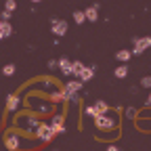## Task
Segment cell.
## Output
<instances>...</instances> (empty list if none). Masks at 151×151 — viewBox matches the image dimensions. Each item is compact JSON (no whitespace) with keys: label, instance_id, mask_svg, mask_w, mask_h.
<instances>
[{"label":"cell","instance_id":"30","mask_svg":"<svg viewBox=\"0 0 151 151\" xmlns=\"http://www.w3.org/2000/svg\"><path fill=\"white\" fill-rule=\"evenodd\" d=\"M32 2H34V4H38V2H42V0H32Z\"/></svg>","mask_w":151,"mask_h":151},{"label":"cell","instance_id":"5","mask_svg":"<svg viewBox=\"0 0 151 151\" xmlns=\"http://www.w3.org/2000/svg\"><path fill=\"white\" fill-rule=\"evenodd\" d=\"M132 42H134V48H132L130 52L139 57V55H143L147 48H151V36H137Z\"/></svg>","mask_w":151,"mask_h":151},{"label":"cell","instance_id":"2","mask_svg":"<svg viewBox=\"0 0 151 151\" xmlns=\"http://www.w3.org/2000/svg\"><path fill=\"white\" fill-rule=\"evenodd\" d=\"M4 145L9 151H21L23 149V134H17L15 130L4 132Z\"/></svg>","mask_w":151,"mask_h":151},{"label":"cell","instance_id":"18","mask_svg":"<svg viewBox=\"0 0 151 151\" xmlns=\"http://www.w3.org/2000/svg\"><path fill=\"white\" fill-rule=\"evenodd\" d=\"M71 17H73V21L78 23V25H82V23L86 21V17H84V11H73V15H71Z\"/></svg>","mask_w":151,"mask_h":151},{"label":"cell","instance_id":"23","mask_svg":"<svg viewBox=\"0 0 151 151\" xmlns=\"http://www.w3.org/2000/svg\"><path fill=\"white\" fill-rule=\"evenodd\" d=\"M139 84H141V88H147V90H151V76H143Z\"/></svg>","mask_w":151,"mask_h":151},{"label":"cell","instance_id":"6","mask_svg":"<svg viewBox=\"0 0 151 151\" xmlns=\"http://www.w3.org/2000/svg\"><path fill=\"white\" fill-rule=\"evenodd\" d=\"M67 21H63V19H59V17H50V34H55L57 38H61V36H65L67 34Z\"/></svg>","mask_w":151,"mask_h":151},{"label":"cell","instance_id":"15","mask_svg":"<svg viewBox=\"0 0 151 151\" xmlns=\"http://www.w3.org/2000/svg\"><path fill=\"white\" fill-rule=\"evenodd\" d=\"M113 76H116V78H126V76H128V65L126 63H122L120 67H116V69H113Z\"/></svg>","mask_w":151,"mask_h":151},{"label":"cell","instance_id":"29","mask_svg":"<svg viewBox=\"0 0 151 151\" xmlns=\"http://www.w3.org/2000/svg\"><path fill=\"white\" fill-rule=\"evenodd\" d=\"M0 38H2V19H0Z\"/></svg>","mask_w":151,"mask_h":151},{"label":"cell","instance_id":"10","mask_svg":"<svg viewBox=\"0 0 151 151\" xmlns=\"http://www.w3.org/2000/svg\"><path fill=\"white\" fill-rule=\"evenodd\" d=\"M84 88V82L82 80H69L61 90H63V99H65V94H69V92H80Z\"/></svg>","mask_w":151,"mask_h":151},{"label":"cell","instance_id":"13","mask_svg":"<svg viewBox=\"0 0 151 151\" xmlns=\"http://www.w3.org/2000/svg\"><path fill=\"white\" fill-rule=\"evenodd\" d=\"M130 57H132V52L126 50V48H120V50L116 52V59H118L120 63H128V61H130Z\"/></svg>","mask_w":151,"mask_h":151},{"label":"cell","instance_id":"16","mask_svg":"<svg viewBox=\"0 0 151 151\" xmlns=\"http://www.w3.org/2000/svg\"><path fill=\"white\" fill-rule=\"evenodd\" d=\"M48 99H50L52 103H63V101H65V99H63V90H52Z\"/></svg>","mask_w":151,"mask_h":151},{"label":"cell","instance_id":"7","mask_svg":"<svg viewBox=\"0 0 151 151\" xmlns=\"http://www.w3.org/2000/svg\"><path fill=\"white\" fill-rule=\"evenodd\" d=\"M50 128L55 130V134H65L67 132V126H65V116L63 113H55V116L50 118Z\"/></svg>","mask_w":151,"mask_h":151},{"label":"cell","instance_id":"14","mask_svg":"<svg viewBox=\"0 0 151 151\" xmlns=\"http://www.w3.org/2000/svg\"><path fill=\"white\" fill-rule=\"evenodd\" d=\"M92 107L97 109L99 116H101V113H107V111H109V105H107L105 101H101V99H99V101H94V103H92Z\"/></svg>","mask_w":151,"mask_h":151},{"label":"cell","instance_id":"12","mask_svg":"<svg viewBox=\"0 0 151 151\" xmlns=\"http://www.w3.org/2000/svg\"><path fill=\"white\" fill-rule=\"evenodd\" d=\"M57 63H59V69L63 76H71V61L65 59V57H61V59H57Z\"/></svg>","mask_w":151,"mask_h":151},{"label":"cell","instance_id":"20","mask_svg":"<svg viewBox=\"0 0 151 151\" xmlns=\"http://www.w3.org/2000/svg\"><path fill=\"white\" fill-rule=\"evenodd\" d=\"M9 36H13V25L9 21H2V38H9Z\"/></svg>","mask_w":151,"mask_h":151},{"label":"cell","instance_id":"24","mask_svg":"<svg viewBox=\"0 0 151 151\" xmlns=\"http://www.w3.org/2000/svg\"><path fill=\"white\" fill-rule=\"evenodd\" d=\"M4 9L6 11H17V0H4Z\"/></svg>","mask_w":151,"mask_h":151},{"label":"cell","instance_id":"21","mask_svg":"<svg viewBox=\"0 0 151 151\" xmlns=\"http://www.w3.org/2000/svg\"><path fill=\"white\" fill-rule=\"evenodd\" d=\"M15 71H17V65H15V63H6V65L2 67V73H4V76H13Z\"/></svg>","mask_w":151,"mask_h":151},{"label":"cell","instance_id":"17","mask_svg":"<svg viewBox=\"0 0 151 151\" xmlns=\"http://www.w3.org/2000/svg\"><path fill=\"white\" fill-rule=\"evenodd\" d=\"M137 116H139V109H134V107H126L124 109V118L126 120H134Z\"/></svg>","mask_w":151,"mask_h":151},{"label":"cell","instance_id":"8","mask_svg":"<svg viewBox=\"0 0 151 151\" xmlns=\"http://www.w3.org/2000/svg\"><path fill=\"white\" fill-rule=\"evenodd\" d=\"M21 107V97L15 92H11L9 97H6V111L9 113H17V109Z\"/></svg>","mask_w":151,"mask_h":151},{"label":"cell","instance_id":"11","mask_svg":"<svg viewBox=\"0 0 151 151\" xmlns=\"http://www.w3.org/2000/svg\"><path fill=\"white\" fill-rule=\"evenodd\" d=\"M94 71H97V65H88V67H82V71L78 73V80L82 82H90L94 78Z\"/></svg>","mask_w":151,"mask_h":151},{"label":"cell","instance_id":"28","mask_svg":"<svg viewBox=\"0 0 151 151\" xmlns=\"http://www.w3.org/2000/svg\"><path fill=\"white\" fill-rule=\"evenodd\" d=\"M145 107H151V92H149V97H147V101H145Z\"/></svg>","mask_w":151,"mask_h":151},{"label":"cell","instance_id":"25","mask_svg":"<svg viewBox=\"0 0 151 151\" xmlns=\"http://www.w3.org/2000/svg\"><path fill=\"white\" fill-rule=\"evenodd\" d=\"M11 15H13V13H11V11H6V9H4V11H2V13H0V19H2V21H9V19H11Z\"/></svg>","mask_w":151,"mask_h":151},{"label":"cell","instance_id":"31","mask_svg":"<svg viewBox=\"0 0 151 151\" xmlns=\"http://www.w3.org/2000/svg\"><path fill=\"white\" fill-rule=\"evenodd\" d=\"M0 40H2V38H0Z\"/></svg>","mask_w":151,"mask_h":151},{"label":"cell","instance_id":"26","mask_svg":"<svg viewBox=\"0 0 151 151\" xmlns=\"http://www.w3.org/2000/svg\"><path fill=\"white\" fill-rule=\"evenodd\" d=\"M48 67H50V69H57V67H59V63H57V59H50V61H48Z\"/></svg>","mask_w":151,"mask_h":151},{"label":"cell","instance_id":"19","mask_svg":"<svg viewBox=\"0 0 151 151\" xmlns=\"http://www.w3.org/2000/svg\"><path fill=\"white\" fill-rule=\"evenodd\" d=\"M82 67H84L82 61H71V76H78L82 71Z\"/></svg>","mask_w":151,"mask_h":151},{"label":"cell","instance_id":"4","mask_svg":"<svg viewBox=\"0 0 151 151\" xmlns=\"http://www.w3.org/2000/svg\"><path fill=\"white\" fill-rule=\"evenodd\" d=\"M34 137H36L38 143H50L57 134H55V130L50 128V124H42L40 122V126H38L36 132H34Z\"/></svg>","mask_w":151,"mask_h":151},{"label":"cell","instance_id":"1","mask_svg":"<svg viewBox=\"0 0 151 151\" xmlns=\"http://www.w3.org/2000/svg\"><path fill=\"white\" fill-rule=\"evenodd\" d=\"M94 126L101 132H120V124H118V116H111V113H101V116L94 118Z\"/></svg>","mask_w":151,"mask_h":151},{"label":"cell","instance_id":"27","mask_svg":"<svg viewBox=\"0 0 151 151\" xmlns=\"http://www.w3.org/2000/svg\"><path fill=\"white\" fill-rule=\"evenodd\" d=\"M107 151H120V147H116V145H109V147H107Z\"/></svg>","mask_w":151,"mask_h":151},{"label":"cell","instance_id":"3","mask_svg":"<svg viewBox=\"0 0 151 151\" xmlns=\"http://www.w3.org/2000/svg\"><path fill=\"white\" fill-rule=\"evenodd\" d=\"M38 126H40V120L34 118V116H21L19 122H17V128L23 130V132H27V134H34Z\"/></svg>","mask_w":151,"mask_h":151},{"label":"cell","instance_id":"9","mask_svg":"<svg viewBox=\"0 0 151 151\" xmlns=\"http://www.w3.org/2000/svg\"><path fill=\"white\" fill-rule=\"evenodd\" d=\"M99 9H101V2H94V4H90V6L84 11V17H86V21H90V23L99 21Z\"/></svg>","mask_w":151,"mask_h":151},{"label":"cell","instance_id":"22","mask_svg":"<svg viewBox=\"0 0 151 151\" xmlns=\"http://www.w3.org/2000/svg\"><path fill=\"white\" fill-rule=\"evenodd\" d=\"M84 116H86V118H92V120H94V118L99 116V113H97V109H94L92 105H88V107H84Z\"/></svg>","mask_w":151,"mask_h":151}]
</instances>
